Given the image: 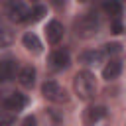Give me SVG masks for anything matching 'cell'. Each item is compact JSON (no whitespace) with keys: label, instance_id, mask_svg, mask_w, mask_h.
<instances>
[{"label":"cell","instance_id":"obj_3","mask_svg":"<svg viewBox=\"0 0 126 126\" xmlns=\"http://www.w3.org/2000/svg\"><path fill=\"white\" fill-rule=\"evenodd\" d=\"M41 94H43L47 100L57 102V104H63V102L69 100L67 91H65L59 83H55V81H45V83L41 85Z\"/></svg>","mask_w":126,"mask_h":126},{"label":"cell","instance_id":"obj_1","mask_svg":"<svg viewBox=\"0 0 126 126\" xmlns=\"http://www.w3.org/2000/svg\"><path fill=\"white\" fill-rule=\"evenodd\" d=\"M73 89L81 100H91L96 94V77L91 71H79L73 79Z\"/></svg>","mask_w":126,"mask_h":126},{"label":"cell","instance_id":"obj_11","mask_svg":"<svg viewBox=\"0 0 126 126\" xmlns=\"http://www.w3.org/2000/svg\"><path fill=\"white\" fill-rule=\"evenodd\" d=\"M22 43H24V47L28 49V51H32L33 55H37V53H41V41H39V37L35 35V33H32V32H28V33H24V37H22Z\"/></svg>","mask_w":126,"mask_h":126},{"label":"cell","instance_id":"obj_17","mask_svg":"<svg viewBox=\"0 0 126 126\" xmlns=\"http://www.w3.org/2000/svg\"><path fill=\"white\" fill-rule=\"evenodd\" d=\"M102 51H104L106 55H118V53L122 51V45H120V43H106Z\"/></svg>","mask_w":126,"mask_h":126},{"label":"cell","instance_id":"obj_21","mask_svg":"<svg viewBox=\"0 0 126 126\" xmlns=\"http://www.w3.org/2000/svg\"><path fill=\"white\" fill-rule=\"evenodd\" d=\"M51 2H53V4H59V2H61V0H51Z\"/></svg>","mask_w":126,"mask_h":126},{"label":"cell","instance_id":"obj_12","mask_svg":"<svg viewBox=\"0 0 126 126\" xmlns=\"http://www.w3.org/2000/svg\"><path fill=\"white\" fill-rule=\"evenodd\" d=\"M120 73H122V61H120V59H110V61L104 65V69H102V77H104L106 81L116 79Z\"/></svg>","mask_w":126,"mask_h":126},{"label":"cell","instance_id":"obj_14","mask_svg":"<svg viewBox=\"0 0 126 126\" xmlns=\"http://www.w3.org/2000/svg\"><path fill=\"white\" fill-rule=\"evenodd\" d=\"M102 10L106 12V16H110V18L114 20V18H120V14H122V4H120V0H104Z\"/></svg>","mask_w":126,"mask_h":126},{"label":"cell","instance_id":"obj_9","mask_svg":"<svg viewBox=\"0 0 126 126\" xmlns=\"http://www.w3.org/2000/svg\"><path fill=\"white\" fill-rule=\"evenodd\" d=\"M18 83L24 87V89H32L33 83H35V69L32 65H26L18 71Z\"/></svg>","mask_w":126,"mask_h":126},{"label":"cell","instance_id":"obj_16","mask_svg":"<svg viewBox=\"0 0 126 126\" xmlns=\"http://www.w3.org/2000/svg\"><path fill=\"white\" fill-rule=\"evenodd\" d=\"M45 14H47L45 6H35L33 10H30V22H39Z\"/></svg>","mask_w":126,"mask_h":126},{"label":"cell","instance_id":"obj_10","mask_svg":"<svg viewBox=\"0 0 126 126\" xmlns=\"http://www.w3.org/2000/svg\"><path fill=\"white\" fill-rule=\"evenodd\" d=\"M102 57H104V51H100V49H89V51H83L81 55H79V61L83 63V65H98V63H102Z\"/></svg>","mask_w":126,"mask_h":126},{"label":"cell","instance_id":"obj_20","mask_svg":"<svg viewBox=\"0 0 126 126\" xmlns=\"http://www.w3.org/2000/svg\"><path fill=\"white\" fill-rule=\"evenodd\" d=\"M12 124H14V118L12 116H4V114L0 116V126H12Z\"/></svg>","mask_w":126,"mask_h":126},{"label":"cell","instance_id":"obj_2","mask_svg":"<svg viewBox=\"0 0 126 126\" xmlns=\"http://www.w3.org/2000/svg\"><path fill=\"white\" fill-rule=\"evenodd\" d=\"M100 28V20L94 12H87V14H81L75 22H73V30L77 33V37L81 39H89L93 37Z\"/></svg>","mask_w":126,"mask_h":126},{"label":"cell","instance_id":"obj_13","mask_svg":"<svg viewBox=\"0 0 126 126\" xmlns=\"http://www.w3.org/2000/svg\"><path fill=\"white\" fill-rule=\"evenodd\" d=\"M16 75V61L14 59H2L0 61V81H10Z\"/></svg>","mask_w":126,"mask_h":126},{"label":"cell","instance_id":"obj_4","mask_svg":"<svg viewBox=\"0 0 126 126\" xmlns=\"http://www.w3.org/2000/svg\"><path fill=\"white\" fill-rule=\"evenodd\" d=\"M6 16L16 24H24V22H30V8L22 0H8L6 2Z\"/></svg>","mask_w":126,"mask_h":126},{"label":"cell","instance_id":"obj_6","mask_svg":"<svg viewBox=\"0 0 126 126\" xmlns=\"http://www.w3.org/2000/svg\"><path fill=\"white\" fill-rule=\"evenodd\" d=\"M85 126H96V124H102L106 122V108L104 106H89L85 110Z\"/></svg>","mask_w":126,"mask_h":126},{"label":"cell","instance_id":"obj_8","mask_svg":"<svg viewBox=\"0 0 126 126\" xmlns=\"http://www.w3.org/2000/svg\"><path fill=\"white\" fill-rule=\"evenodd\" d=\"M49 65H51V69H55V71L67 69V67H69V51H67V49H55V51H51V55H49Z\"/></svg>","mask_w":126,"mask_h":126},{"label":"cell","instance_id":"obj_5","mask_svg":"<svg viewBox=\"0 0 126 126\" xmlns=\"http://www.w3.org/2000/svg\"><path fill=\"white\" fill-rule=\"evenodd\" d=\"M28 104V98H26V94H22V93H8L4 98H2V106L8 110V112H20L24 106Z\"/></svg>","mask_w":126,"mask_h":126},{"label":"cell","instance_id":"obj_7","mask_svg":"<svg viewBox=\"0 0 126 126\" xmlns=\"http://www.w3.org/2000/svg\"><path fill=\"white\" fill-rule=\"evenodd\" d=\"M63 33H65L63 24L57 22V20H51V22L47 24V28H45V37H47V41H49L51 45H57V43L63 39Z\"/></svg>","mask_w":126,"mask_h":126},{"label":"cell","instance_id":"obj_15","mask_svg":"<svg viewBox=\"0 0 126 126\" xmlns=\"http://www.w3.org/2000/svg\"><path fill=\"white\" fill-rule=\"evenodd\" d=\"M12 41H14V32L8 26L0 24V47H8L12 45Z\"/></svg>","mask_w":126,"mask_h":126},{"label":"cell","instance_id":"obj_22","mask_svg":"<svg viewBox=\"0 0 126 126\" xmlns=\"http://www.w3.org/2000/svg\"><path fill=\"white\" fill-rule=\"evenodd\" d=\"M81 2H85V0H81Z\"/></svg>","mask_w":126,"mask_h":126},{"label":"cell","instance_id":"obj_18","mask_svg":"<svg viewBox=\"0 0 126 126\" xmlns=\"http://www.w3.org/2000/svg\"><path fill=\"white\" fill-rule=\"evenodd\" d=\"M110 28H112V32H114V33H120V32H122V24H120V20H118V18H114V20H112V24H110Z\"/></svg>","mask_w":126,"mask_h":126},{"label":"cell","instance_id":"obj_19","mask_svg":"<svg viewBox=\"0 0 126 126\" xmlns=\"http://www.w3.org/2000/svg\"><path fill=\"white\" fill-rule=\"evenodd\" d=\"M22 126H37V120H35V116H26V118L22 120Z\"/></svg>","mask_w":126,"mask_h":126}]
</instances>
